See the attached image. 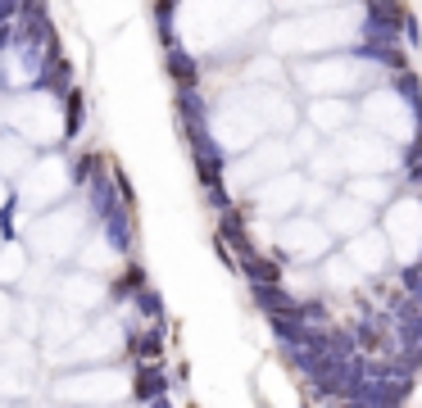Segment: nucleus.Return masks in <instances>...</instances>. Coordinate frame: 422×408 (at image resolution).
I'll return each mask as SVG.
<instances>
[{
	"instance_id": "obj_1",
	"label": "nucleus",
	"mask_w": 422,
	"mask_h": 408,
	"mask_svg": "<svg viewBox=\"0 0 422 408\" xmlns=\"http://www.w3.org/2000/svg\"><path fill=\"white\" fill-rule=\"evenodd\" d=\"M78 122H82V91H73L68 95V132H78Z\"/></svg>"
},
{
	"instance_id": "obj_2",
	"label": "nucleus",
	"mask_w": 422,
	"mask_h": 408,
	"mask_svg": "<svg viewBox=\"0 0 422 408\" xmlns=\"http://www.w3.org/2000/svg\"><path fill=\"white\" fill-rule=\"evenodd\" d=\"M173 78H177V82H191V78H195V68H191V59H182V55H177V59H173Z\"/></svg>"
}]
</instances>
